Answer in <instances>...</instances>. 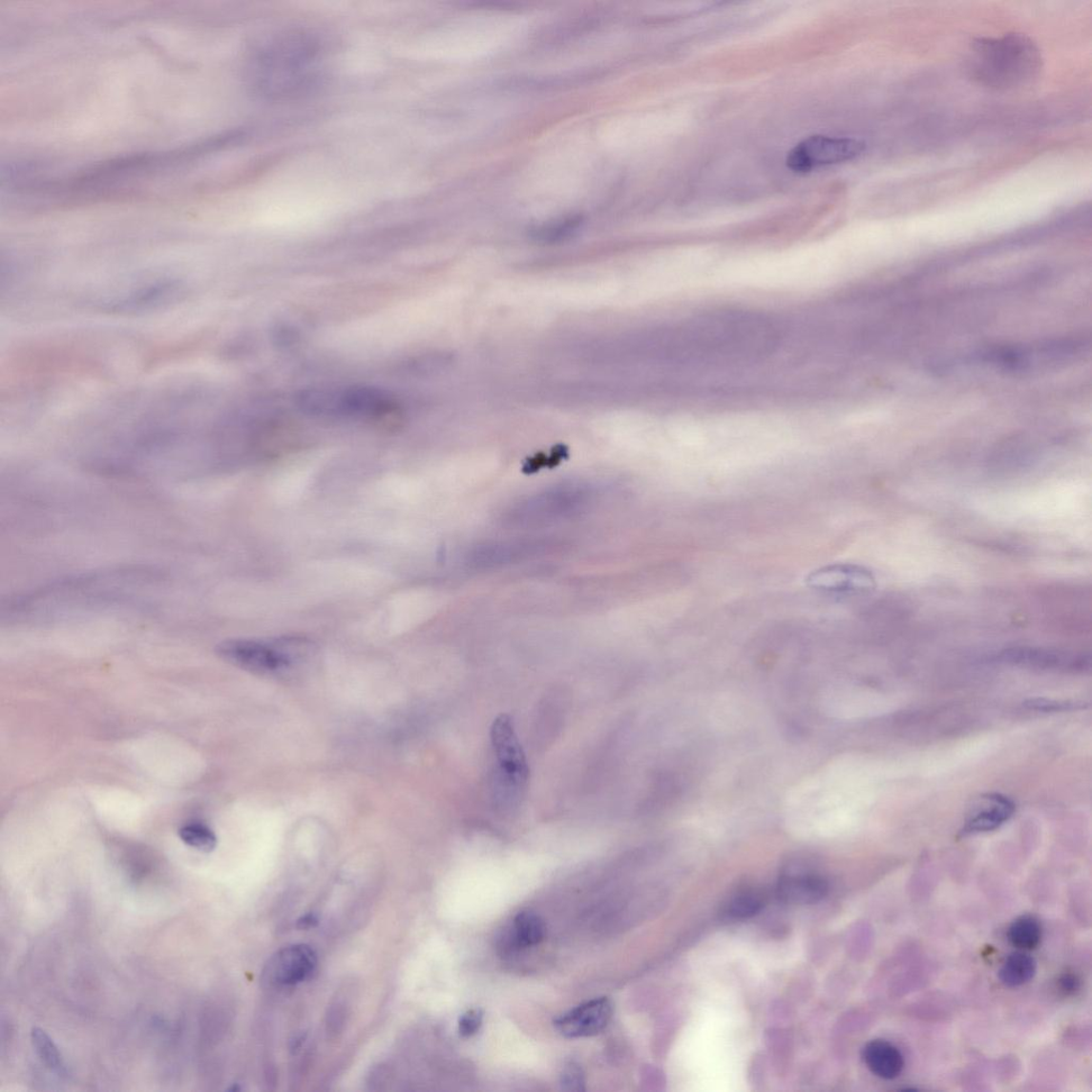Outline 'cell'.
<instances>
[{
    "mask_svg": "<svg viewBox=\"0 0 1092 1092\" xmlns=\"http://www.w3.org/2000/svg\"><path fill=\"white\" fill-rule=\"evenodd\" d=\"M826 891L827 885L823 878L805 872L782 877L778 887L780 898L793 904L815 903L825 896Z\"/></svg>",
    "mask_w": 1092,
    "mask_h": 1092,
    "instance_id": "cell-11",
    "label": "cell"
},
{
    "mask_svg": "<svg viewBox=\"0 0 1092 1092\" xmlns=\"http://www.w3.org/2000/svg\"><path fill=\"white\" fill-rule=\"evenodd\" d=\"M988 800L990 806L970 819L967 826L964 827V834L995 830L1013 816L1015 806L1008 798L1000 795H989Z\"/></svg>",
    "mask_w": 1092,
    "mask_h": 1092,
    "instance_id": "cell-13",
    "label": "cell"
},
{
    "mask_svg": "<svg viewBox=\"0 0 1092 1092\" xmlns=\"http://www.w3.org/2000/svg\"><path fill=\"white\" fill-rule=\"evenodd\" d=\"M32 1042L36 1055H38L45 1067L58 1077H67L68 1069L65 1060H63L58 1046L53 1042L47 1032L40 1027H33L32 1031Z\"/></svg>",
    "mask_w": 1092,
    "mask_h": 1092,
    "instance_id": "cell-16",
    "label": "cell"
},
{
    "mask_svg": "<svg viewBox=\"0 0 1092 1092\" xmlns=\"http://www.w3.org/2000/svg\"><path fill=\"white\" fill-rule=\"evenodd\" d=\"M511 931L505 942L508 951L533 948L540 944L544 939L546 928L538 914L522 912L514 917Z\"/></svg>",
    "mask_w": 1092,
    "mask_h": 1092,
    "instance_id": "cell-12",
    "label": "cell"
},
{
    "mask_svg": "<svg viewBox=\"0 0 1092 1092\" xmlns=\"http://www.w3.org/2000/svg\"><path fill=\"white\" fill-rule=\"evenodd\" d=\"M317 967V956L305 944H296L278 952L269 960L266 976L271 984L293 987L312 976Z\"/></svg>",
    "mask_w": 1092,
    "mask_h": 1092,
    "instance_id": "cell-8",
    "label": "cell"
},
{
    "mask_svg": "<svg viewBox=\"0 0 1092 1092\" xmlns=\"http://www.w3.org/2000/svg\"><path fill=\"white\" fill-rule=\"evenodd\" d=\"M761 905V900L757 895L743 893L732 899L726 908V914L735 918L748 917L757 914Z\"/></svg>",
    "mask_w": 1092,
    "mask_h": 1092,
    "instance_id": "cell-18",
    "label": "cell"
},
{
    "mask_svg": "<svg viewBox=\"0 0 1092 1092\" xmlns=\"http://www.w3.org/2000/svg\"><path fill=\"white\" fill-rule=\"evenodd\" d=\"M1058 986L1064 996H1076L1081 990L1082 980L1078 974L1066 972L1060 976Z\"/></svg>",
    "mask_w": 1092,
    "mask_h": 1092,
    "instance_id": "cell-23",
    "label": "cell"
},
{
    "mask_svg": "<svg viewBox=\"0 0 1092 1092\" xmlns=\"http://www.w3.org/2000/svg\"><path fill=\"white\" fill-rule=\"evenodd\" d=\"M968 71L976 83L996 90H1014L1034 83L1043 69L1042 53L1023 33L973 42Z\"/></svg>",
    "mask_w": 1092,
    "mask_h": 1092,
    "instance_id": "cell-2",
    "label": "cell"
},
{
    "mask_svg": "<svg viewBox=\"0 0 1092 1092\" xmlns=\"http://www.w3.org/2000/svg\"><path fill=\"white\" fill-rule=\"evenodd\" d=\"M998 660L1008 665L1045 670L1082 669L1089 663L1084 655L1027 647L1005 650L998 655Z\"/></svg>",
    "mask_w": 1092,
    "mask_h": 1092,
    "instance_id": "cell-9",
    "label": "cell"
},
{
    "mask_svg": "<svg viewBox=\"0 0 1092 1092\" xmlns=\"http://www.w3.org/2000/svg\"><path fill=\"white\" fill-rule=\"evenodd\" d=\"M612 1000L599 998L589 1000L560 1016L554 1025L557 1032L569 1040L585 1039L603 1032L612 1020Z\"/></svg>",
    "mask_w": 1092,
    "mask_h": 1092,
    "instance_id": "cell-7",
    "label": "cell"
},
{
    "mask_svg": "<svg viewBox=\"0 0 1092 1092\" xmlns=\"http://www.w3.org/2000/svg\"><path fill=\"white\" fill-rule=\"evenodd\" d=\"M1008 940L1018 951H1033L1042 940V926L1036 917L1023 915L1010 925Z\"/></svg>",
    "mask_w": 1092,
    "mask_h": 1092,
    "instance_id": "cell-15",
    "label": "cell"
},
{
    "mask_svg": "<svg viewBox=\"0 0 1092 1092\" xmlns=\"http://www.w3.org/2000/svg\"><path fill=\"white\" fill-rule=\"evenodd\" d=\"M316 924H317V918L313 914H307V915L300 918V920L298 921L299 928H303V930H307V928H312Z\"/></svg>",
    "mask_w": 1092,
    "mask_h": 1092,
    "instance_id": "cell-24",
    "label": "cell"
},
{
    "mask_svg": "<svg viewBox=\"0 0 1092 1092\" xmlns=\"http://www.w3.org/2000/svg\"><path fill=\"white\" fill-rule=\"evenodd\" d=\"M560 1085L566 1091H585L586 1079L584 1070L576 1061H569L563 1067L560 1076Z\"/></svg>",
    "mask_w": 1092,
    "mask_h": 1092,
    "instance_id": "cell-19",
    "label": "cell"
},
{
    "mask_svg": "<svg viewBox=\"0 0 1092 1092\" xmlns=\"http://www.w3.org/2000/svg\"><path fill=\"white\" fill-rule=\"evenodd\" d=\"M864 150L866 143L858 139L816 135L799 142L788 152L787 165L791 171L807 173L850 161L859 158Z\"/></svg>",
    "mask_w": 1092,
    "mask_h": 1092,
    "instance_id": "cell-5",
    "label": "cell"
},
{
    "mask_svg": "<svg viewBox=\"0 0 1092 1092\" xmlns=\"http://www.w3.org/2000/svg\"><path fill=\"white\" fill-rule=\"evenodd\" d=\"M1026 706L1035 711L1041 712H1064L1076 709L1079 704L1071 703H1060V701L1046 700V699H1034L1026 703Z\"/></svg>",
    "mask_w": 1092,
    "mask_h": 1092,
    "instance_id": "cell-22",
    "label": "cell"
},
{
    "mask_svg": "<svg viewBox=\"0 0 1092 1092\" xmlns=\"http://www.w3.org/2000/svg\"><path fill=\"white\" fill-rule=\"evenodd\" d=\"M180 840L189 848L202 852H211L216 849L217 836L211 828L201 823H189L178 830Z\"/></svg>",
    "mask_w": 1092,
    "mask_h": 1092,
    "instance_id": "cell-17",
    "label": "cell"
},
{
    "mask_svg": "<svg viewBox=\"0 0 1092 1092\" xmlns=\"http://www.w3.org/2000/svg\"><path fill=\"white\" fill-rule=\"evenodd\" d=\"M863 1060L867 1067L876 1077L884 1080H895L905 1068V1059L902 1052L886 1040H872L863 1049Z\"/></svg>",
    "mask_w": 1092,
    "mask_h": 1092,
    "instance_id": "cell-10",
    "label": "cell"
},
{
    "mask_svg": "<svg viewBox=\"0 0 1092 1092\" xmlns=\"http://www.w3.org/2000/svg\"><path fill=\"white\" fill-rule=\"evenodd\" d=\"M491 742L495 759L494 771V800L504 811H514L522 804L530 768L512 718L498 716L491 729Z\"/></svg>",
    "mask_w": 1092,
    "mask_h": 1092,
    "instance_id": "cell-4",
    "label": "cell"
},
{
    "mask_svg": "<svg viewBox=\"0 0 1092 1092\" xmlns=\"http://www.w3.org/2000/svg\"><path fill=\"white\" fill-rule=\"evenodd\" d=\"M484 1023V1013L480 1009H471L459 1020V1034L463 1039L476 1035Z\"/></svg>",
    "mask_w": 1092,
    "mask_h": 1092,
    "instance_id": "cell-21",
    "label": "cell"
},
{
    "mask_svg": "<svg viewBox=\"0 0 1092 1092\" xmlns=\"http://www.w3.org/2000/svg\"><path fill=\"white\" fill-rule=\"evenodd\" d=\"M330 48L320 33L295 29L270 34L253 48L247 66L250 87L270 101H290L315 93L329 76Z\"/></svg>",
    "mask_w": 1092,
    "mask_h": 1092,
    "instance_id": "cell-1",
    "label": "cell"
},
{
    "mask_svg": "<svg viewBox=\"0 0 1092 1092\" xmlns=\"http://www.w3.org/2000/svg\"><path fill=\"white\" fill-rule=\"evenodd\" d=\"M304 640L236 639L221 642L217 654L231 665L262 677H286L307 657Z\"/></svg>",
    "mask_w": 1092,
    "mask_h": 1092,
    "instance_id": "cell-3",
    "label": "cell"
},
{
    "mask_svg": "<svg viewBox=\"0 0 1092 1092\" xmlns=\"http://www.w3.org/2000/svg\"><path fill=\"white\" fill-rule=\"evenodd\" d=\"M807 585L824 593L843 596L867 595L877 586L872 571L852 563H834L819 568L807 578Z\"/></svg>",
    "mask_w": 1092,
    "mask_h": 1092,
    "instance_id": "cell-6",
    "label": "cell"
},
{
    "mask_svg": "<svg viewBox=\"0 0 1092 1092\" xmlns=\"http://www.w3.org/2000/svg\"><path fill=\"white\" fill-rule=\"evenodd\" d=\"M578 226V222L573 220L551 225L536 233V239L548 242H556L575 233Z\"/></svg>",
    "mask_w": 1092,
    "mask_h": 1092,
    "instance_id": "cell-20",
    "label": "cell"
},
{
    "mask_svg": "<svg viewBox=\"0 0 1092 1092\" xmlns=\"http://www.w3.org/2000/svg\"><path fill=\"white\" fill-rule=\"evenodd\" d=\"M1036 961L1023 951L1009 955L998 972L1002 984L1008 988L1021 987L1030 982L1036 974Z\"/></svg>",
    "mask_w": 1092,
    "mask_h": 1092,
    "instance_id": "cell-14",
    "label": "cell"
}]
</instances>
